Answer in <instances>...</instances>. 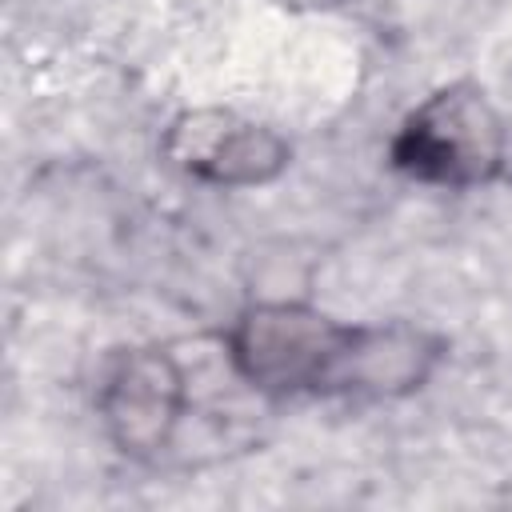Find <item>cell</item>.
I'll return each instance as SVG.
<instances>
[{
	"label": "cell",
	"instance_id": "obj_4",
	"mask_svg": "<svg viewBox=\"0 0 512 512\" xmlns=\"http://www.w3.org/2000/svg\"><path fill=\"white\" fill-rule=\"evenodd\" d=\"M180 408H184V376L172 364V356L156 348L124 352L100 388L104 424L112 440L132 456L164 448L180 420Z\"/></svg>",
	"mask_w": 512,
	"mask_h": 512
},
{
	"label": "cell",
	"instance_id": "obj_3",
	"mask_svg": "<svg viewBox=\"0 0 512 512\" xmlns=\"http://www.w3.org/2000/svg\"><path fill=\"white\" fill-rule=\"evenodd\" d=\"M164 148L184 172L212 184H264L288 160V148L276 132L216 108L184 112L168 128Z\"/></svg>",
	"mask_w": 512,
	"mask_h": 512
},
{
	"label": "cell",
	"instance_id": "obj_1",
	"mask_svg": "<svg viewBox=\"0 0 512 512\" xmlns=\"http://www.w3.org/2000/svg\"><path fill=\"white\" fill-rule=\"evenodd\" d=\"M236 372L268 392H408L436 344L412 328H344L304 304L248 308L232 328Z\"/></svg>",
	"mask_w": 512,
	"mask_h": 512
},
{
	"label": "cell",
	"instance_id": "obj_2",
	"mask_svg": "<svg viewBox=\"0 0 512 512\" xmlns=\"http://www.w3.org/2000/svg\"><path fill=\"white\" fill-rule=\"evenodd\" d=\"M392 160L428 184H484L504 164L500 116L480 88L452 84L432 92L392 140Z\"/></svg>",
	"mask_w": 512,
	"mask_h": 512
}]
</instances>
